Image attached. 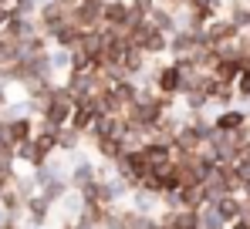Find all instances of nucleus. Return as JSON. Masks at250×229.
<instances>
[{"label": "nucleus", "instance_id": "16", "mask_svg": "<svg viewBox=\"0 0 250 229\" xmlns=\"http://www.w3.org/2000/svg\"><path fill=\"white\" fill-rule=\"evenodd\" d=\"M10 179H14V169H10L7 162H0V189H7V186H10Z\"/></svg>", "mask_w": 250, "mask_h": 229}, {"label": "nucleus", "instance_id": "9", "mask_svg": "<svg viewBox=\"0 0 250 229\" xmlns=\"http://www.w3.org/2000/svg\"><path fill=\"white\" fill-rule=\"evenodd\" d=\"M223 14H227L240 31H250V3H247V0H227Z\"/></svg>", "mask_w": 250, "mask_h": 229}, {"label": "nucleus", "instance_id": "22", "mask_svg": "<svg viewBox=\"0 0 250 229\" xmlns=\"http://www.w3.org/2000/svg\"><path fill=\"white\" fill-rule=\"evenodd\" d=\"M247 3H250V0H247Z\"/></svg>", "mask_w": 250, "mask_h": 229}, {"label": "nucleus", "instance_id": "1", "mask_svg": "<svg viewBox=\"0 0 250 229\" xmlns=\"http://www.w3.org/2000/svg\"><path fill=\"white\" fill-rule=\"evenodd\" d=\"M128 40H132L135 47H142V54H146V57H163V54H169V34L156 31L149 20H146V24H139V27L128 34Z\"/></svg>", "mask_w": 250, "mask_h": 229}, {"label": "nucleus", "instance_id": "21", "mask_svg": "<svg viewBox=\"0 0 250 229\" xmlns=\"http://www.w3.org/2000/svg\"><path fill=\"white\" fill-rule=\"evenodd\" d=\"M183 3H186V0H183Z\"/></svg>", "mask_w": 250, "mask_h": 229}, {"label": "nucleus", "instance_id": "14", "mask_svg": "<svg viewBox=\"0 0 250 229\" xmlns=\"http://www.w3.org/2000/svg\"><path fill=\"white\" fill-rule=\"evenodd\" d=\"M91 179H95V169H91V165H88V162H82V165H78V169H75V186H78V189H82L84 182H91Z\"/></svg>", "mask_w": 250, "mask_h": 229}, {"label": "nucleus", "instance_id": "15", "mask_svg": "<svg viewBox=\"0 0 250 229\" xmlns=\"http://www.w3.org/2000/svg\"><path fill=\"white\" fill-rule=\"evenodd\" d=\"M27 209H31L34 223H44V216H47V199H31V202H27Z\"/></svg>", "mask_w": 250, "mask_h": 229}, {"label": "nucleus", "instance_id": "18", "mask_svg": "<svg viewBox=\"0 0 250 229\" xmlns=\"http://www.w3.org/2000/svg\"><path fill=\"white\" fill-rule=\"evenodd\" d=\"M156 3H169L172 7V3H183V0H156Z\"/></svg>", "mask_w": 250, "mask_h": 229}, {"label": "nucleus", "instance_id": "8", "mask_svg": "<svg viewBox=\"0 0 250 229\" xmlns=\"http://www.w3.org/2000/svg\"><path fill=\"white\" fill-rule=\"evenodd\" d=\"M125 71V77H139L146 71V54H142V47H135V44H128V51H125L122 64H119Z\"/></svg>", "mask_w": 250, "mask_h": 229}, {"label": "nucleus", "instance_id": "17", "mask_svg": "<svg viewBox=\"0 0 250 229\" xmlns=\"http://www.w3.org/2000/svg\"><path fill=\"white\" fill-rule=\"evenodd\" d=\"M230 229H250V219L244 216V219H237V223H230Z\"/></svg>", "mask_w": 250, "mask_h": 229}, {"label": "nucleus", "instance_id": "11", "mask_svg": "<svg viewBox=\"0 0 250 229\" xmlns=\"http://www.w3.org/2000/svg\"><path fill=\"white\" fill-rule=\"evenodd\" d=\"M7 128V138L14 142V145H24V142H31L34 138V125L27 121V118H14L10 125H3Z\"/></svg>", "mask_w": 250, "mask_h": 229}, {"label": "nucleus", "instance_id": "13", "mask_svg": "<svg viewBox=\"0 0 250 229\" xmlns=\"http://www.w3.org/2000/svg\"><path fill=\"white\" fill-rule=\"evenodd\" d=\"M233 88H237V95H240L237 101H250V68L237 75V81H233Z\"/></svg>", "mask_w": 250, "mask_h": 229}, {"label": "nucleus", "instance_id": "7", "mask_svg": "<svg viewBox=\"0 0 250 229\" xmlns=\"http://www.w3.org/2000/svg\"><path fill=\"white\" fill-rule=\"evenodd\" d=\"M196 47H200V44H196V38H193L189 31H179V34L169 38V57H189Z\"/></svg>", "mask_w": 250, "mask_h": 229}, {"label": "nucleus", "instance_id": "3", "mask_svg": "<svg viewBox=\"0 0 250 229\" xmlns=\"http://www.w3.org/2000/svg\"><path fill=\"white\" fill-rule=\"evenodd\" d=\"M183 71L176 68V61H163L156 71H152V84L159 95H183Z\"/></svg>", "mask_w": 250, "mask_h": 229}, {"label": "nucleus", "instance_id": "10", "mask_svg": "<svg viewBox=\"0 0 250 229\" xmlns=\"http://www.w3.org/2000/svg\"><path fill=\"white\" fill-rule=\"evenodd\" d=\"M95 145H98V155H102L105 162H119V158L128 152V142H125V138H98Z\"/></svg>", "mask_w": 250, "mask_h": 229}, {"label": "nucleus", "instance_id": "20", "mask_svg": "<svg viewBox=\"0 0 250 229\" xmlns=\"http://www.w3.org/2000/svg\"><path fill=\"white\" fill-rule=\"evenodd\" d=\"M68 229H82V226H68Z\"/></svg>", "mask_w": 250, "mask_h": 229}, {"label": "nucleus", "instance_id": "4", "mask_svg": "<svg viewBox=\"0 0 250 229\" xmlns=\"http://www.w3.org/2000/svg\"><path fill=\"white\" fill-rule=\"evenodd\" d=\"M240 34H244V31H240V27H237V24H233L227 14H220L216 20H209V24H207V44H209V47L233 44V40L240 38Z\"/></svg>", "mask_w": 250, "mask_h": 229}, {"label": "nucleus", "instance_id": "12", "mask_svg": "<svg viewBox=\"0 0 250 229\" xmlns=\"http://www.w3.org/2000/svg\"><path fill=\"white\" fill-rule=\"evenodd\" d=\"M84 135L78 128H71V125H64V128H58V149H78V142H82Z\"/></svg>", "mask_w": 250, "mask_h": 229}, {"label": "nucleus", "instance_id": "2", "mask_svg": "<svg viewBox=\"0 0 250 229\" xmlns=\"http://www.w3.org/2000/svg\"><path fill=\"white\" fill-rule=\"evenodd\" d=\"M102 10H105V0H78L71 3V24H78L82 31H95L102 27Z\"/></svg>", "mask_w": 250, "mask_h": 229}, {"label": "nucleus", "instance_id": "5", "mask_svg": "<svg viewBox=\"0 0 250 229\" xmlns=\"http://www.w3.org/2000/svg\"><path fill=\"white\" fill-rule=\"evenodd\" d=\"M128 17H132V3H128V0H105L102 27H125Z\"/></svg>", "mask_w": 250, "mask_h": 229}, {"label": "nucleus", "instance_id": "6", "mask_svg": "<svg viewBox=\"0 0 250 229\" xmlns=\"http://www.w3.org/2000/svg\"><path fill=\"white\" fill-rule=\"evenodd\" d=\"M213 125L216 132H240L244 125H250V112H240V108H220L213 114Z\"/></svg>", "mask_w": 250, "mask_h": 229}, {"label": "nucleus", "instance_id": "19", "mask_svg": "<svg viewBox=\"0 0 250 229\" xmlns=\"http://www.w3.org/2000/svg\"><path fill=\"white\" fill-rule=\"evenodd\" d=\"M0 105H3V91H0Z\"/></svg>", "mask_w": 250, "mask_h": 229}]
</instances>
